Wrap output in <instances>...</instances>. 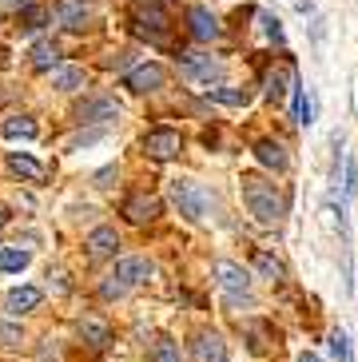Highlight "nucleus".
<instances>
[{
	"label": "nucleus",
	"mask_w": 358,
	"mask_h": 362,
	"mask_svg": "<svg viewBox=\"0 0 358 362\" xmlns=\"http://www.w3.org/2000/svg\"><path fill=\"white\" fill-rule=\"evenodd\" d=\"M207 100L211 104H227V107H247L251 104V92L247 88H211Z\"/></svg>",
	"instance_id": "obj_21"
},
{
	"label": "nucleus",
	"mask_w": 358,
	"mask_h": 362,
	"mask_svg": "<svg viewBox=\"0 0 358 362\" xmlns=\"http://www.w3.org/2000/svg\"><path fill=\"white\" fill-rule=\"evenodd\" d=\"M40 291L36 287H16V291H8V298H4V307H8V315H28V310H36L40 307Z\"/></svg>",
	"instance_id": "obj_16"
},
{
	"label": "nucleus",
	"mask_w": 358,
	"mask_h": 362,
	"mask_svg": "<svg viewBox=\"0 0 358 362\" xmlns=\"http://www.w3.org/2000/svg\"><path fill=\"white\" fill-rule=\"evenodd\" d=\"M179 76H183L187 84L207 88L211 92V84H219L223 80V64L219 60H211V56H203V52H187L183 56V64H179Z\"/></svg>",
	"instance_id": "obj_4"
},
{
	"label": "nucleus",
	"mask_w": 358,
	"mask_h": 362,
	"mask_svg": "<svg viewBox=\"0 0 358 362\" xmlns=\"http://www.w3.org/2000/svg\"><path fill=\"white\" fill-rule=\"evenodd\" d=\"M0 346H21V327L0 322Z\"/></svg>",
	"instance_id": "obj_30"
},
{
	"label": "nucleus",
	"mask_w": 358,
	"mask_h": 362,
	"mask_svg": "<svg viewBox=\"0 0 358 362\" xmlns=\"http://www.w3.org/2000/svg\"><path fill=\"white\" fill-rule=\"evenodd\" d=\"M120 104L112 96H92L76 107V124H104V119H116Z\"/></svg>",
	"instance_id": "obj_8"
},
{
	"label": "nucleus",
	"mask_w": 358,
	"mask_h": 362,
	"mask_svg": "<svg viewBox=\"0 0 358 362\" xmlns=\"http://www.w3.org/2000/svg\"><path fill=\"white\" fill-rule=\"evenodd\" d=\"M124 215H127V223L144 227V223H151V219L159 215V199H156V195H148V192H132L124 199Z\"/></svg>",
	"instance_id": "obj_9"
},
{
	"label": "nucleus",
	"mask_w": 358,
	"mask_h": 362,
	"mask_svg": "<svg viewBox=\"0 0 358 362\" xmlns=\"http://www.w3.org/2000/svg\"><path fill=\"white\" fill-rule=\"evenodd\" d=\"M56 21L64 24V28H72V33H80L88 21H92V12H88L84 0H56Z\"/></svg>",
	"instance_id": "obj_13"
},
{
	"label": "nucleus",
	"mask_w": 358,
	"mask_h": 362,
	"mask_svg": "<svg viewBox=\"0 0 358 362\" xmlns=\"http://www.w3.org/2000/svg\"><path fill=\"white\" fill-rule=\"evenodd\" d=\"M52 84L60 88V92H80V88L88 84V76H84V68H76V64H60Z\"/></svg>",
	"instance_id": "obj_19"
},
{
	"label": "nucleus",
	"mask_w": 358,
	"mask_h": 362,
	"mask_svg": "<svg viewBox=\"0 0 358 362\" xmlns=\"http://www.w3.org/2000/svg\"><path fill=\"white\" fill-rule=\"evenodd\" d=\"M187 21H191V36H195V40H219L223 36V28H219V16H215V12L211 8H203V4H195V8L187 12Z\"/></svg>",
	"instance_id": "obj_11"
},
{
	"label": "nucleus",
	"mask_w": 358,
	"mask_h": 362,
	"mask_svg": "<svg viewBox=\"0 0 358 362\" xmlns=\"http://www.w3.org/2000/svg\"><path fill=\"white\" fill-rule=\"evenodd\" d=\"M96 139H104V128H96V132H84V136H76L72 144H68V148H88V144H96Z\"/></svg>",
	"instance_id": "obj_31"
},
{
	"label": "nucleus",
	"mask_w": 358,
	"mask_h": 362,
	"mask_svg": "<svg viewBox=\"0 0 358 362\" xmlns=\"http://www.w3.org/2000/svg\"><path fill=\"white\" fill-rule=\"evenodd\" d=\"M191 358L195 362H227V342H223L219 334H195Z\"/></svg>",
	"instance_id": "obj_12"
},
{
	"label": "nucleus",
	"mask_w": 358,
	"mask_h": 362,
	"mask_svg": "<svg viewBox=\"0 0 358 362\" xmlns=\"http://www.w3.org/2000/svg\"><path fill=\"white\" fill-rule=\"evenodd\" d=\"M132 92H159V88L168 84V68L163 64H139L136 72H127L124 80Z\"/></svg>",
	"instance_id": "obj_10"
},
{
	"label": "nucleus",
	"mask_w": 358,
	"mask_h": 362,
	"mask_svg": "<svg viewBox=\"0 0 358 362\" xmlns=\"http://www.w3.org/2000/svg\"><path fill=\"white\" fill-rule=\"evenodd\" d=\"M32 64L40 68V72H48L52 64H60V52H56V44H48V40H36V44H32Z\"/></svg>",
	"instance_id": "obj_23"
},
{
	"label": "nucleus",
	"mask_w": 358,
	"mask_h": 362,
	"mask_svg": "<svg viewBox=\"0 0 358 362\" xmlns=\"http://www.w3.org/2000/svg\"><path fill=\"white\" fill-rule=\"evenodd\" d=\"M215 279H219V287L227 291V295L235 298V303H247V291H251V275H247V271H243L239 263H231V259H219V263H215Z\"/></svg>",
	"instance_id": "obj_6"
},
{
	"label": "nucleus",
	"mask_w": 358,
	"mask_h": 362,
	"mask_svg": "<svg viewBox=\"0 0 358 362\" xmlns=\"http://www.w3.org/2000/svg\"><path fill=\"white\" fill-rule=\"evenodd\" d=\"M4 223H8V211H4V207H0V227H4Z\"/></svg>",
	"instance_id": "obj_35"
},
{
	"label": "nucleus",
	"mask_w": 358,
	"mask_h": 362,
	"mask_svg": "<svg viewBox=\"0 0 358 362\" xmlns=\"http://www.w3.org/2000/svg\"><path fill=\"white\" fill-rule=\"evenodd\" d=\"M330 358H335V362H354V354H350V339H347V330H335V334H330Z\"/></svg>",
	"instance_id": "obj_28"
},
{
	"label": "nucleus",
	"mask_w": 358,
	"mask_h": 362,
	"mask_svg": "<svg viewBox=\"0 0 358 362\" xmlns=\"http://www.w3.org/2000/svg\"><path fill=\"white\" fill-rule=\"evenodd\" d=\"M144 151H148L151 160H175L179 151H183V136H179L175 128H151L148 136H144Z\"/></svg>",
	"instance_id": "obj_5"
},
{
	"label": "nucleus",
	"mask_w": 358,
	"mask_h": 362,
	"mask_svg": "<svg viewBox=\"0 0 358 362\" xmlns=\"http://www.w3.org/2000/svg\"><path fill=\"white\" fill-rule=\"evenodd\" d=\"M132 28L139 36H148L151 44H163L168 40V8L159 0H139L132 8Z\"/></svg>",
	"instance_id": "obj_3"
},
{
	"label": "nucleus",
	"mask_w": 358,
	"mask_h": 362,
	"mask_svg": "<svg viewBox=\"0 0 358 362\" xmlns=\"http://www.w3.org/2000/svg\"><path fill=\"white\" fill-rule=\"evenodd\" d=\"M239 187H243V203H247V211H251L263 227L283 223L287 203H283V195H279V187H275V183H267L263 175H243Z\"/></svg>",
	"instance_id": "obj_1"
},
{
	"label": "nucleus",
	"mask_w": 358,
	"mask_h": 362,
	"mask_svg": "<svg viewBox=\"0 0 358 362\" xmlns=\"http://www.w3.org/2000/svg\"><path fill=\"white\" fill-rule=\"evenodd\" d=\"M88 255L92 259H112L116 255V247H120V235H116V227H96L92 235H88Z\"/></svg>",
	"instance_id": "obj_14"
},
{
	"label": "nucleus",
	"mask_w": 358,
	"mask_h": 362,
	"mask_svg": "<svg viewBox=\"0 0 358 362\" xmlns=\"http://www.w3.org/2000/svg\"><path fill=\"white\" fill-rule=\"evenodd\" d=\"M151 271H156V267H151V259L127 255V259H120V263H116V275H112V279H116L124 291H132V287H139V283H148Z\"/></svg>",
	"instance_id": "obj_7"
},
{
	"label": "nucleus",
	"mask_w": 358,
	"mask_h": 362,
	"mask_svg": "<svg viewBox=\"0 0 358 362\" xmlns=\"http://www.w3.org/2000/svg\"><path fill=\"white\" fill-rule=\"evenodd\" d=\"M255 271H259L263 279H271V283H279V279H283V263H279L271 251H255Z\"/></svg>",
	"instance_id": "obj_25"
},
{
	"label": "nucleus",
	"mask_w": 358,
	"mask_h": 362,
	"mask_svg": "<svg viewBox=\"0 0 358 362\" xmlns=\"http://www.w3.org/2000/svg\"><path fill=\"white\" fill-rule=\"evenodd\" d=\"M0 4H4V8H24L28 0H0Z\"/></svg>",
	"instance_id": "obj_33"
},
{
	"label": "nucleus",
	"mask_w": 358,
	"mask_h": 362,
	"mask_svg": "<svg viewBox=\"0 0 358 362\" xmlns=\"http://www.w3.org/2000/svg\"><path fill=\"white\" fill-rule=\"evenodd\" d=\"M80 339L92 342L96 351H104L108 342H112V330H108V322H100V319H80Z\"/></svg>",
	"instance_id": "obj_18"
},
{
	"label": "nucleus",
	"mask_w": 358,
	"mask_h": 362,
	"mask_svg": "<svg viewBox=\"0 0 358 362\" xmlns=\"http://www.w3.org/2000/svg\"><path fill=\"white\" fill-rule=\"evenodd\" d=\"M0 136H4V139H36V136H40V128H36L28 116H16V119H4Z\"/></svg>",
	"instance_id": "obj_22"
},
{
	"label": "nucleus",
	"mask_w": 358,
	"mask_h": 362,
	"mask_svg": "<svg viewBox=\"0 0 358 362\" xmlns=\"http://www.w3.org/2000/svg\"><path fill=\"white\" fill-rule=\"evenodd\" d=\"M259 24H263V33H267V40H275V44H283V24H279V16H271V12H259Z\"/></svg>",
	"instance_id": "obj_29"
},
{
	"label": "nucleus",
	"mask_w": 358,
	"mask_h": 362,
	"mask_svg": "<svg viewBox=\"0 0 358 362\" xmlns=\"http://www.w3.org/2000/svg\"><path fill=\"white\" fill-rule=\"evenodd\" d=\"M255 160L263 163V168H271V171L291 168V156H287L283 144H275V139H259V144H255Z\"/></svg>",
	"instance_id": "obj_15"
},
{
	"label": "nucleus",
	"mask_w": 358,
	"mask_h": 362,
	"mask_svg": "<svg viewBox=\"0 0 358 362\" xmlns=\"http://www.w3.org/2000/svg\"><path fill=\"white\" fill-rule=\"evenodd\" d=\"M8 171L12 175H21V180H32V183L44 180V168L32 160V156H24V151H8Z\"/></svg>",
	"instance_id": "obj_17"
},
{
	"label": "nucleus",
	"mask_w": 358,
	"mask_h": 362,
	"mask_svg": "<svg viewBox=\"0 0 358 362\" xmlns=\"http://www.w3.org/2000/svg\"><path fill=\"white\" fill-rule=\"evenodd\" d=\"M299 362H323V358H318V354H311V351H303V354H299Z\"/></svg>",
	"instance_id": "obj_34"
},
{
	"label": "nucleus",
	"mask_w": 358,
	"mask_h": 362,
	"mask_svg": "<svg viewBox=\"0 0 358 362\" xmlns=\"http://www.w3.org/2000/svg\"><path fill=\"white\" fill-rule=\"evenodd\" d=\"M28 263H32V255L24 247H0V271L4 275H21Z\"/></svg>",
	"instance_id": "obj_20"
},
{
	"label": "nucleus",
	"mask_w": 358,
	"mask_h": 362,
	"mask_svg": "<svg viewBox=\"0 0 358 362\" xmlns=\"http://www.w3.org/2000/svg\"><path fill=\"white\" fill-rule=\"evenodd\" d=\"M295 124H315V104H311V96L303 92V84H295Z\"/></svg>",
	"instance_id": "obj_26"
},
{
	"label": "nucleus",
	"mask_w": 358,
	"mask_h": 362,
	"mask_svg": "<svg viewBox=\"0 0 358 362\" xmlns=\"http://www.w3.org/2000/svg\"><path fill=\"white\" fill-rule=\"evenodd\" d=\"M171 199L187 223H203L211 215V192L195 180H171Z\"/></svg>",
	"instance_id": "obj_2"
},
{
	"label": "nucleus",
	"mask_w": 358,
	"mask_h": 362,
	"mask_svg": "<svg viewBox=\"0 0 358 362\" xmlns=\"http://www.w3.org/2000/svg\"><path fill=\"white\" fill-rule=\"evenodd\" d=\"M151 362H183V354H179V342L168 339V334H159L156 346H151Z\"/></svg>",
	"instance_id": "obj_24"
},
{
	"label": "nucleus",
	"mask_w": 358,
	"mask_h": 362,
	"mask_svg": "<svg viewBox=\"0 0 358 362\" xmlns=\"http://www.w3.org/2000/svg\"><path fill=\"white\" fill-rule=\"evenodd\" d=\"M358 171H354V163H347V195H354V187H358Z\"/></svg>",
	"instance_id": "obj_32"
},
{
	"label": "nucleus",
	"mask_w": 358,
	"mask_h": 362,
	"mask_svg": "<svg viewBox=\"0 0 358 362\" xmlns=\"http://www.w3.org/2000/svg\"><path fill=\"white\" fill-rule=\"evenodd\" d=\"M44 21H48V8H44V4H24L21 8V24L28 28V33L44 28Z\"/></svg>",
	"instance_id": "obj_27"
}]
</instances>
